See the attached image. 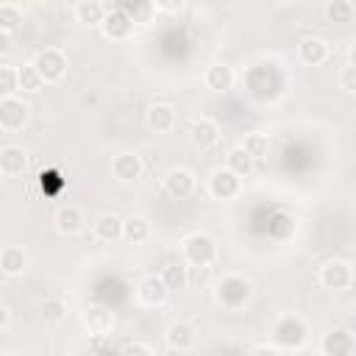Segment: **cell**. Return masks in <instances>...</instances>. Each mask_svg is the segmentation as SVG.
<instances>
[{
    "instance_id": "2e32d148",
    "label": "cell",
    "mask_w": 356,
    "mask_h": 356,
    "mask_svg": "<svg viewBox=\"0 0 356 356\" xmlns=\"http://www.w3.org/2000/svg\"><path fill=\"white\" fill-rule=\"evenodd\" d=\"M298 58L306 67H320L328 58V42L320 39V36H303L298 42Z\"/></svg>"
},
{
    "instance_id": "83f0119b",
    "label": "cell",
    "mask_w": 356,
    "mask_h": 356,
    "mask_svg": "<svg viewBox=\"0 0 356 356\" xmlns=\"http://www.w3.org/2000/svg\"><path fill=\"white\" fill-rule=\"evenodd\" d=\"M242 147H245V153H248L253 161H259V159H264V156L270 153V139H267L264 131H250V134H245Z\"/></svg>"
},
{
    "instance_id": "e575fe53",
    "label": "cell",
    "mask_w": 356,
    "mask_h": 356,
    "mask_svg": "<svg viewBox=\"0 0 356 356\" xmlns=\"http://www.w3.org/2000/svg\"><path fill=\"white\" fill-rule=\"evenodd\" d=\"M120 356H153V350L145 342H128V345H122Z\"/></svg>"
},
{
    "instance_id": "d590c367",
    "label": "cell",
    "mask_w": 356,
    "mask_h": 356,
    "mask_svg": "<svg viewBox=\"0 0 356 356\" xmlns=\"http://www.w3.org/2000/svg\"><path fill=\"white\" fill-rule=\"evenodd\" d=\"M189 284L192 286H206L209 284V267H189Z\"/></svg>"
},
{
    "instance_id": "e0dca14e",
    "label": "cell",
    "mask_w": 356,
    "mask_h": 356,
    "mask_svg": "<svg viewBox=\"0 0 356 356\" xmlns=\"http://www.w3.org/2000/svg\"><path fill=\"white\" fill-rule=\"evenodd\" d=\"M81 323H83V328L89 334L100 337V334H108L114 328V314L108 309H103V306H86L81 312Z\"/></svg>"
},
{
    "instance_id": "f35d334b",
    "label": "cell",
    "mask_w": 356,
    "mask_h": 356,
    "mask_svg": "<svg viewBox=\"0 0 356 356\" xmlns=\"http://www.w3.org/2000/svg\"><path fill=\"white\" fill-rule=\"evenodd\" d=\"M0 53L3 56L11 53V33H6V31H0Z\"/></svg>"
},
{
    "instance_id": "7a4b0ae2",
    "label": "cell",
    "mask_w": 356,
    "mask_h": 356,
    "mask_svg": "<svg viewBox=\"0 0 356 356\" xmlns=\"http://www.w3.org/2000/svg\"><path fill=\"white\" fill-rule=\"evenodd\" d=\"M250 292H253L250 281H248L245 275H236V273L222 275V278L217 281V286H214V298H217V303L225 306V309H242V306L250 300Z\"/></svg>"
},
{
    "instance_id": "b9f144b4",
    "label": "cell",
    "mask_w": 356,
    "mask_h": 356,
    "mask_svg": "<svg viewBox=\"0 0 356 356\" xmlns=\"http://www.w3.org/2000/svg\"><path fill=\"white\" fill-rule=\"evenodd\" d=\"M3 356H19V353H14V350H6V353H3Z\"/></svg>"
},
{
    "instance_id": "ffe728a7",
    "label": "cell",
    "mask_w": 356,
    "mask_h": 356,
    "mask_svg": "<svg viewBox=\"0 0 356 356\" xmlns=\"http://www.w3.org/2000/svg\"><path fill=\"white\" fill-rule=\"evenodd\" d=\"M106 11H108V6L100 3V0H78L75 8H72L75 19L81 25H89V28H100L103 19H106Z\"/></svg>"
},
{
    "instance_id": "836d02e7",
    "label": "cell",
    "mask_w": 356,
    "mask_h": 356,
    "mask_svg": "<svg viewBox=\"0 0 356 356\" xmlns=\"http://www.w3.org/2000/svg\"><path fill=\"white\" fill-rule=\"evenodd\" d=\"M337 81H339V86L345 89V92H356V67H342L339 70V75H337Z\"/></svg>"
},
{
    "instance_id": "9a60e30c",
    "label": "cell",
    "mask_w": 356,
    "mask_h": 356,
    "mask_svg": "<svg viewBox=\"0 0 356 356\" xmlns=\"http://www.w3.org/2000/svg\"><path fill=\"white\" fill-rule=\"evenodd\" d=\"M189 139H192L195 147L209 150V147H214V145L220 142V125H217L211 117H200V120L192 122V128H189Z\"/></svg>"
},
{
    "instance_id": "484cf974",
    "label": "cell",
    "mask_w": 356,
    "mask_h": 356,
    "mask_svg": "<svg viewBox=\"0 0 356 356\" xmlns=\"http://www.w3.org/2000/svg\"><path fill=\"white\" fill-rule=\"evenodd\" d=\"M159 275H161V281L167 284L170 292H172V289H184V286L189 284V267L181 264V261H167Z\"/></svg>"
},
{
    "instance_id": "7402d4cb",
    "label": "cell",
    "mask_w": 356,
    "mask_h": 356,
    "mask_svg": "<svg viewBox=\"0 0 356 356\" xmlns=\"http://www.w3.org/2000/svg\"><path fill=\"white\" fill-rule=\"evenodd\" d=\"M122 222H125L122 217L106 211V214H100V217L92 222V231H95V236H97L100 242H117V239H122Z\"/></svg>"
},
{
    "instance_id": "8fae6325",
    "label": "cell",
    "mask_w": 356,
    "mask_h": 356,
    "mask_svg": "<svg viewBox=\"0 0 356 356\" xmlns=\"http://www.w3.org/2000/svg\"><path fill=\"white\" fill-rule=\"evenodd\" d=\"M195 186H197V178H195V172L186 170V167H172V170L164 175V189H167V195L175 197V200L189 197V195L195 192Z\"/></svg>"
},
{
    "instance_id": "277c9868",
    "label": "cell",
    "mask_w": 356,
    "mask_h": 356,
    "mask_svg": "<svg viewBox=\"0 0 356 356\" xmlns=\"http://www.w3.org/2000/svg\"><path fill=\"white\" fill-rule=\"evenodd\" d=\"M31 64L39 70V75L44 78V83H56V81H61L64 72H67V56H64L58 47H44V50H39Z\"/></svg>"
},
{
    "instance_id": "cb8c5ba5",
    "label": "cell",
    "mask_w": 356,
    "mask_h": 356,
    "mask_svg": "<svg viewBox=\"0 0 356 356\" xmlns=\"http://www.w3.org/2000/svg\"><path fill=\"white\" fill-rule=\"evenodd\" d=\"M164 339H167V345L172 350H189L195 345V328L189 323H184V320L170 323L167 331H164Z\"/></svg>"
},
{
    "instance_id": "9c48e42d",
    "label": "cell",
    "mask_w": 356,
    "mask_h": 356,
    "mask_svg": "<svg viewBox=\"0 0 356 356\" xmlns=\"http://www.w3.org/2000/svg\"><path fill=\"white\" fill-rule=\"evenodd\" d=\"M145 172V164H142V156L134 153V150H122L111 159V175L120 181V184H134L136 178H142Z\"/></svg>"
},
{
    "instance_id": "4fadbf2b",
    "label": "cell",
    "mask_w": 356,
    "mask_h": 356,
    "mask_svg": "<svg viewBox=\"0 0 356 356\" xmlns=\"http://www.w3.org/2000/svg\"><path fill=\"white\" fill-rule=\"evenodd\" d=\"M53 225H56V231H58L61 236H75V234H81V231H83L86 217H83V211H81L78 206L67 203V206H61V209L56 211Z\"/></svg>"
},
{
    "instance_id": "603a6c76",
    "label": "cell",
    "mask_w": 356,
    "mask_h": 356,
    "mask_svg": "<svg viewBox=\"0 0 356 356\" xmlns=\"http://www.w3.org/2000/svg\"><path fill=\"white\" fill-rule=\"evenodd\" d=\"M150 234H153V225H150L147 217H142V214H131V217H125V222H122V239H125V242H131V245H142V242L150 239Z\"/></svg>"
},
{
    "instance_id": "5b68a950",
    "label": "cell",
    "mask_w": 356,
    "mask_h": 356,
    "mask_svg": "<svg viewBox=\"0 0 356 356\" xmlns=\"http://www.w3.org/2000/svg\"><path fill=\"white\" fill-rule=\"evenodd\" d=\"M28 114H31L28 103H22L17 95L14 97H0V128H3V134L22 131L25 122H28Z\"/></svg>"
},
{
    "instance_id": "f1b7e54d",
    "label": "cell",
    "mask_w": 356,
    "mask_h": 356,
    "mask_svg": "<svg viewBox=\"0 0 356 356\" xmlns=\"http://www.w3.org/2000/svg\"><path fill=\"white\" fill-rule=\"evenodd\" d=\"M325 17H328V22H334V25L350 22V17H353V3H350V0H328V3H325Z\"/></svg>"
},
{
    "instance_id": "8992f818",
    "label": "cell",
    "mask_w": 356,
    "mask_h": 356,
    "mask_svg": "<svg viewBox=\"0 0 356 356\" xmlns=\"http://www.w3.org/2000/svg\"><path fill=\"white\" fill-rule=\"evenodd\" d=\"M134 19L128 17V11L117 3V6H108V11H106V19H103V25H100V31H103V36L106 39H114V42H122V39H128L131 33H134Z\"/></svg>"
},
{
    "instance_id": "4dcf8cb0",
    "label": "cell",
    "mask_w": 356,
    "mask_h": 356,
    "mask_svg": "<svg viewBox=\"0 0 356 356\" xmlns=\"http://www.w3.org/2000/svg\"><path fill=\"white\" fill-rule=\"evenodd\" d=\"M67 317V303L61 298H47L42 303V320L50 323V325H58L61 320Z\"/></svg>"
},
{
    "instance_id": "44dd1931",
    "label": "cell",
    "mask_w": 356,
    "mask_h": 356,
    "mask_svg": "<svg viewBox=\"0 0 356 356\" xmlns=\"http://www.w3.org/2000/svg\"><path fill=\"white\" fill-rule=\"evenodd\" d=\"M145 120H147V128H150V131L167 134V131L175 128V108H172L170 103H153V106L147 108Z\"/></svg>"
},
{
    "instance_id": "d6a6232c",
    "label": "cell",
    "mask_w": 356,
    "mask_h": 356,
    "mask_svg": "<svg viewBox=\"0 0 356 356\" xmlns=\"http://www.w3.org/2000/svg\"><path fill=\"white\" fill-rule=\"evenodd\" d=\"M44 86V78L39 75V70L33 64H22L19 67V89L22 92H39Z\"/></svg>"
},
{
    "instance_id": "d4e9b609",
    "label": "cell",
    "mask_w": 356,
    "mask_h": 356,
    "mask_svg": "<svg viewBox=\"0 0 356 356\" xmlns=\"http://www.w3.org/2000/svg\"><path fill=\"white\" fill-rule=\"evenodd\" d=\"M225 167H228L234 175L248 178V175L253 172L256 161H253V159L245 153V147H242V145H236V147H231V150H228V156H225Z\"/></svg>"
},
{
    "instance_id": "4316f807",
    "label": "cell",
    "mask_w": 356,
    "mask_h": 356,
    "mask_svg": "<svg viewBox=\"0 0 356 356\" xmlns=\"http://www.w3.org/2000/svg\"><path fill=\"white\" fill-rule=\"evenodd\" d=\"M120 6L128 11V17H131L136 25H147V22H153V17L159 14L156 3H150V0H139V3L125 0V3H120Z\"/></svg>"
},
{
    "instance_id": "60d3db41",
    "label": "cell",
    "mask_w": 356,
    "mask_h": 356,
    "mask_svg": "<svg viewBox=\"0 0 356 356\" xmlns=\"http://www.w3.org/2000/svg\"><path fill=\"white\" fill-rule=\"evenodd\" d=\"M348 64H350V67H356V42L348 47Z\"/></svg>"
},
{
    "instance_id": "f546056e",
    "label": "cell",
    "mask_w": 356,
    "mask_h": 356,
    "mask_svg": "<svg viewBox=\"0 0 356 356\" xmlns=\"http://www.w3.org/2000/svg\"><path fill=\"white\" fill-rule=\"evenodd\" d=\"M17 89H19V67L0 64V95L3 97H14Z\"/></svg>"
},
{
    "instance_id": "1f68e13d",
    "label": "cell",
    "mask_w": 356,
    "mask_h": 356,
    "mask_svg": "<svg viewBox=\"0 0 356 356\" xmlns=\"http://www.w3.org/2000/svg\"><path fill=\"white\" fill-rule=\"evenodd\" d=\"M22 22V8L17 3H0V31L11 33Z\"/></svg>"
},
{
    "instance_id": "30bf717a",
    "label": "cell",
    "mask_w": 356,
    "mask_h": 356,
    "mask_svg": "<svg viewBox=\"0 0 356 356\" xmlns=\"http://www.w3.org/2000/svg\"><path fill=\"white\" fill-rule=\"evenodd\" d=\"M356 350V337L348 328H331L320 339V353L323 356H350Z\"/></svg>"
},
{
    "instance_id": "d6986e66",
    "label": "cell",
    "mask_w": 356,
    "mask_h": 356,
    "mask_svg": "<svg viewBox=\"0 0 356 356\" xmlns=\"http://www.w3.org/2000/svg\"><path fill=\"white\" fill-rule=\"evenodd\" d=\"M0 270H3V275H8V278L22 275V273L28 270V253H25V248H19V245H6V248L0 250Z\"/></svg>"
},
{
    "instance_id": "ba28073f",
    "label": "cell",
    "mask_w": 356,
    "mask_h": 356,
    "mask_svg": "<svg viewBox=\"0 0 356 356\" xmlns=\"http://www.w3.org/2000/svg\"><path fill=\"white\" fill-rule=\"evenodd\" d=\"M239 189H242V178L234 175L228 167H217L209 175V195L214 200H231L239 195Z\"/></svg>"
},
{
    "instance_id": "7c38bea8",
    "label": "cell",
    "mask_w": 356,
    "mask_h": 356,
    "mask_svg": "<svg viewBox=\"0 0 356 356\" xmlns=\"http://www.w3.org/2000/svg\"><path fill=\"white\" fill-rule=\"evenodd\" d=\"M167 295H170V289L159 273H150V275L139 278V284H136V300L142 306H161L167 300Z\"/></svg>"
},
{
    "instance_id": "3957f363",
    "label": "cell",
    "mask_w": 356,
    "mask_h": 356,
    "mask_svg": "<svg viewBox=\"0 0 356 356\" xmlns=\"http://www.w3.org/2000/svg\"><path fill=\"white\" fill-rule=\"evenodd\" d=\"M181 253L189 267H209L217 259V242L209 234L195 231L181 242Z\"/></svg>"
},
{
    "instance_id": "74e56055",
    "label": "cell",
    "mask_w": 356,
    "mask_h": 356,
    "mask_svg": "<svg viewBox=\"0 0 356 356\" xmlns=\"http://www.w3.org/2000/svg\"><path fill=\"white\" fill-rule=\"evenodd\" d=\"M156 8H159V11H170V14H172V11H181V8H184V3H181V0H159V3H156Z\"/></svg>"
},
{
    "instance_id": "6da1fadb",
    "label": "cell",
    "mask_w": 356,
    "mask_h": 356,
    "mask_svg": "<svg viewBox=\"0 0 356 356\" xmlns=\"http://www.w3.org/2000/svg\"><path fill=\"white\" fill-rule=\"evenodd\" d=\"M309 339V328L298 314H281L270 328V345L278 350H298Z\"/></svg>"
},
{
    "instance_id": "5bb4252c",
    "label": "cell",
    "mask_w": 356,
    "mask_h": 356,
    "mask_svg": "<svg viewBox=\"0 0 356 356\" xmlns=\"http://www.w3.org/2000/svg\"><path fill=\"white\" fill-rule=\"evenodd\" d=\"M234 81H236L234 67H228V64H222V61L206 67V72H203V83H206V89H209V92H217V95L228 92V89L234 86Z\"/></svg>"
},
{
    "instance_id": "ac0fdd59",
    "label": "cell",
    "mask_w": 356,
    "mask_h": 356,
    "mask_svg": "<svg viewBox=\"0 0 356 356\" xmlns=\"http://www.w3.org/2000/svg\"><path fill=\"white\" fill-rule=\"evenodd\" d=\"M25 164H28V153L22 145H3L0 147V172L6 178L19 175L25 170Z\"/></svg>"
},
{
    "instance_id": "52a82bcc",
    "label": "cell",
    "mask_w": 356,
    "mask_h": 356,
    "mask_svg": "<svg viewBox=\"0 0 356 356\" xmlns=\"http://www.w3.org/2000/svg\"><path fill=\"white\" fill-rule=\"evenodd\" d=\"M317 278H320V284H323L325 289H331V292H342V289L350 286V281H353V270H350L348 261L331 259V261H325V264L320 267Z\"/></svg>"
},
{
    "instance_id": "8d00e7d4",
    "label": "cell",
    "mask_w": 356,
    "mask_h": 356,
    "mask_svg": "<svg viewBox=\"0 0 356 356\" xmlns=\"http://www.w3.org/2000/svg\"><path fill=\"white\" fill-rule=\"evenodd\" d=\"M248 356H281V350L275 345H256Z\"/></svg>"
},
{
    "instance_id": "ab89813d",
    "label": "cell",
    "mask_w": 356,
    "mask_h": 356,
    "mask_svg": "<svg viewBox=\"0 0 356 356\" xmlns=\"http://www.w3.org/2000/svg\"><path fill=\"white\" fill-rule=\"evenodd\" d=\"M8 323H11V312H8V306L3 303V306H0V331H6Z\"/></svg>"
}]
</instances>
